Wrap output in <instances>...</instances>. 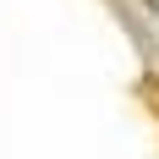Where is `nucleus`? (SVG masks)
Returning <instances> with one entry per match:
<instances>
[]
</instances>
